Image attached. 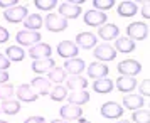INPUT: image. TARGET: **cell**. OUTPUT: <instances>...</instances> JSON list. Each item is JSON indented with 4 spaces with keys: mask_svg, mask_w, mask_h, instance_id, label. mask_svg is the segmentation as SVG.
<instances>
[{
    "mask_svg": "<svg viewBox=\"0 0 150 123\" xmlns=\"http://www.w3.org/2000/svg\"><path fill=\"white\" fill-rule=\"evenodd\" d=\"M142 15L145 17V19H147V20L150 19V5H149V2H147V4L143 5V8H142Z\"/></svg>",
    "mask_w": 150,
    "mask_h": 123,
    "instance_id": "60d3db41",
    "label": "cell"
},
{
    "mask_svg": "<svg viewBox=\"0 0 150 123\" xmlns=\"http://www.w3.org/2000/svg\"><path fill=\"white\" fill-rule=\"evenodd\" d=\"M101 115L106 118V120H116V118H122L123 116V108L115 101H108L101 105Z\"/></svg>",
    "mask_w": 150,
    "mask_h": 123,
    "instance_id": "277c9868",
    "label": "cell"
},
{
    "mask_svg": "<svg viewBox=\"0 0 150 123\" xmlns=\"http://www.w3.org/2000/svg\"><path fill=\"white\" fill-rule=\"evenodd\" d=\"M78 123H91V122H88V120H83V118H79V122Z\"/></svg>",
    "mask_w": 150,
    "mask_h": 123,
    "instance_id": "ee69618b",
    "label": "cell"
},
{
    "mask_svg": "<svg viewBox=\"0 0 150 123\" xmlns=\"http://www.w3.org/2000/svg\"><path fill=\"white\" fill-rule=\"evenodd\" d=\"M8 78L10 76L7 74V71H0V84H5L8 81Z\"/></svg>",
    "mask_w": 150,
    "mask_h": 123,
    "instance_id": "b9f144b4",
    "label": "cell"
},
{
    "mask_svg": "<svg viewBox=\"0 0 150 123\" xmlns=\"http://www.w3.org/2000/svg\"><path fill=\"white\" fill-rule=\"evenodd\" d=\"M4 17H5V20L12 22V24L25 20V17H27V7L15 5V7H12V8H7V10L4 12Z\"/></svg>",
    "mask_w": 150,
    "mask_h": 123,
    "instance_id": "5b68a950",
    "label": "cell"
},
{
    "mask_svg": "<svg viewBox=\"0 0 150 123\" xmlns=\"http://www.w3.org/2000/svg\"><path fill=\"white\" fill-rule=\"evenodd\" d=\"M84 68H86V64H84V61L83 59H79V57H73V59H68L66 61V64H64V71L66 73H69V74L73 76H79L84 71Z\"/></svg>",
    "mask_w": 150,
    "mask_h": 123,
    "instance_id": "5bb4252c",
    "label": "cell"
},
{
    "mask_svg": "<svg viewBox=\"0 0 150 123\" xmlns=\"http://www.w3.org/2000/svg\"><path fill=\"white\" fill-rule=\"evenodd\" d=\"M56 5H57L56 0H37L35 2V7L39 8V10H52Z\"/></svg>",
    "mask_w": 150,
    "mask_h": 123,
    "instance_id": "e575fe53",
    "label": "cell"
},
{
    "mask_svg": "<svg viewBox=\"0 0 150 123\" xmlns=\"http://www.w3.org/2000/svg\"><path fill=\"white\" fill-rule=\"evenodd\" d=\"M64 79H66V71L62 68H52L47 73V81L49 83H57V84H61Z\"/></svg>",
    "mask_w": 150,
    "mask_h": 123,
    "instance_id": "f546056e",
    "label": "cell"
},
{
    "mask_svg": "<svg viewBox=\"0 0 150 123\" xmlns=\"http://www.w3.org/2000/svg\"><path fill=\"white\" fill-rule=\"evenodd\" d=\"M132 123H150V113L149 110H137L132 115Z\"/></svg>",
    "mask_w": 150,
    "mask_h": 123,
    "instance_id": "1f68e13d",
    "label": "cell"
},
{
    "mask_svg": "<svg viewBox=\"0 0 150 123\" xmlns=\"http://www.w3.org/2000/svg\"><path fill=\"white\" fill-rule=\"evenodd\" d=\"M52 54V47L49 46V44H44V42H39V44H35L30 47L29 51V56L32 57V59H46V57H51Z\"/></svg>",
    "mask_w": 150,
    "mask_h": 123,
    "instance_id": "8fae6325",
    "label": "cell"
},
{
    "mask_svg": "<svg viewBox=\"0 0 150 123\" xmlns=\"http://www.w3.org/2000/svg\"><path fill=\"white\" fill-rule=\"evenodd\" d=\"M108 17L105 12H100V10H88L84 14V24L89 25V27H100L103 24H106Z\"/></svg>",
    "mask_w": 150,
    "mask_h": 123,
    "instance_id": "8992f818",
    "label": "cell"
},
{
    "mask_svg": "<svg viewBox=\"0 0 150 123\" xmlns=\"http://www.w3.org/2000/svg\"><path fill=\"white\" fill-rule=\"evenodd\" d=\"M10 68V61L4 54H0V71H7Z\"/></svg>",
    "mask_w": 150,
    "mask_h": 123,
    "instance_id": "74e56055",
    "label": "cell"
},
{
    "mask_svg": "<svg viewBox=\"0 0 150 123\" xmlns=\"http://www.w3.org/2000/svg\"><path fill=\"white\" fill-rule=\"evenodd\" d=\"M15 93V89L12 84H8V83H5V84H0V100H10L12 98V95Z\"/></svg>",
    "mask_w": 150,
    "mask_h": 123,
    "instance_id": "d6a6232c",
    "label": "cell"
},
{
    "mask_svg": "<svg viewBox=\"0 0 150 123\" xmlns=\"http://www.w3.org/2000/svg\"><path fill=\"white\" fill-rule=\"evenodd\" d=\"M127 34H128V39H132V41H143L149 35V27L143 22H133L127 27Z\"/></svg>",
    "mask_w": 150,
    "mask_h": 123,
    "instance_id": "7a4b0ae2",
    "label": "cell"
},
{
    "mask_svg": "<svg viewBox=\"0 0 150 123\" xmlns=\"http://www.w3.org/2000/svg\"><path fill=\"white\" fill-rule=\"evenodd\" d=\"M116 123H132L130 120H120V122H116Z\"/></svg>",
    "mask_w": 150,
    "mask_h": 123,
    "instance_id": "f6af8a7d",
    "label": "cell"
},
{
    "mask_svg": "<svg viewBox=\"0 0 150 123\" xmlns=\"http://www.w3.org/2000/svg\"><path fill=\"white\" fill-rule=\"evenodd\" d=\"M93 54L100 61H113L116 57V51L110 44H101V46H96V49L93 51Z\"/></svg>",
    "mask_w": 150,
    "mask_h": 123,
    "instance_id": "30bf717a",
    "label": "cell"
},
{
    "mask_svg": "<svg viewBox=\"0 0 150 123\" xmlns=\"http://www.w3.org/2000/svg\"><path fill=\"white\" fill-rule=\"evenodd\" d=\"M44 25L51 32H61L68 27V20L64 17H61L59 14H47L46 19H44Z\"/></svg>",
    "mask_w": 150,
    "mask_h": 123,
    "instance_id": "6da1fadb",
    "label": "cell"
},
{
    "mask_svg": "<svg viewBox=\"0 0 150 123\" xmlns=\"http://www.w3.org/2000/svg\"><path fill=\"white\" fill-rule=\"evenodd\" d=\"M56 51H57V54L61 56V57H64V59H73V57L78 56L79 47L71 41H62V42L57 44V49H56Z\"/></svg>",
    "mask_w": 150,
    "mask_h": 123,
    "instance_id": "ba28073f",
    "label": "cell"
},
{
    "mask_svg": "<svg viewBox=\"0 0 150 123\" xmlns=\"http://www.w3.org/2000/svg\"><path fill=\"white\" fill-rule=\"evenodd\" d=\"M51 123H69V122H66V120H61V118H59V120H54V122H51Z\"/></svg>",
    "mask_w": 150,
    "mask_h": 123,
    "instance_id": "7bdbcfd3",
    "label": "cell"
},
{
    "mask_svg": "<svg viewBox=\"0 0 150 123\" xmlns=\"http://www.w3.org/2000/svg\"><path fill=\"white\" fill-rule=\"evenodd\" d=\"M140 93H142V98L143 96H147L149 98V95H150V81H149V78L147 79H143L142 83H140Z\"/></svg>",
    "mask_w": 150,
    "mask_h": 123,
    "instance_id": "d590c367",
    "label": "cell"
},
{
    "mask_svg": "<svg viewBox=\"0 0 150 123\" xmlns=\"http://www.w3.org/2000/svg\"><path fill=\"white\" fill-rule=\"evenodd\" d=\"M98 35L101 37L103 41H111V39H116V37L120 35V29H118V25H115V24H105V25L100 27Z\"/></svg>",
    "mask_w": 150,
    "mask_h": 123,
    "instance_id": "9a60e30c",
    "label": "cell"
},
{
    "mask_svg": "<svg viewBox=\"0 0 150 123\" xmlns=\"http://www.w3.org/2000/svg\"><path fill=\"white\" fill-rule=\"evenodd\" d=\"M59 115H61V120H79L83 116V110L81 106H76V105H64L59 110Z\"/></svg>",
    "mask_w": 150,
    "mask_h": 123,
    "instance_id": "7c38bea8",
    "label": "cell"
},
{
    "mask_svg": "<svg viewBox=\"0 0 150 123\" xmlns=\"http://www.w3.org/2000/svg\"><path fill=\"white\" fill-rule=\"evenodd\" d=\"M96 37L93 32H79V34L76 35V46L81 49H93L96 46Z\"/></svg>",
    "mask_w": 150,
    "mask_h": 123,
    "instance_id": "4fadbf2b",
    "label": "cell"
},
{
    "mask_svg": "<svg viewBox=\"0 0 150 123\" xmlns=\"http://www.w3.org/2000/svg\"><path fill=\"white\" fill-rule=\"evenodd\" d=\"M17 42L22 44V46H35V44H39L41 41V34L39 32H35V30H21V32H17Z\"/></svg>",
    "mask_w": 150,
    "mask_h": 123,
    "instance_id": "52a82bcc",
    "label": "cell"
},
{
    "mask_svg": "<svg viewBox=\"0 0 150 123\" xmlns=\"http://www.w3.org/2000/svg\"><path fill=\"white\" fill-rule=\"evenodd\" d=\"M115 51H120V52H133L135 51V42L128 39V37H116V42H115Z\"/></svg>",
    "mask_w": 150,
    "mask_h": 123,
    "instance_id": "7402d4cb",
    "label": "cell"
},
{
    "mask_svg": "<svg viewBox=\"0 0 150 123\" xmlns=\"http://www.w3.org/2000/svg\"><path fill=\"white\" fill-rule=\"evenodd\" d=\"M15 93H17V98H19L21 101L30 103V101H35V100H37V93L30 88V84H21Z\"/></svg>",
    "mask_w": 150,
    "mask_h": 123,
    "instance_id": "e0dca14e",
    "label": "cell"
},
{
    "mask_svg": "<svg viewBox=\"0 0 150 123\" xmlns=\"http://www.w3.org/2000/svg\"><path fill=\"white\" fill-rule=\"evenodd\" d=\"M88 74L89 78H96V79H101L108 74V66L101 64V62H93L88 66Z\"/></svg>",
    "mask_w": 150,
    "mask_h": 123,
    "instance_id": "ffe728a7",
    "label": "cell"
},
{
    "mask_svg": "<svg viewBox=\"0 0 150 123\" xmlns=\"http://www.w3.org/2000/svg\"><path fill=\"white\" fill-rule=\"evenodd\" d=\"M0 111H4L7 115H15V113L21 111V103L15 101V100H5L0 106Z\"/></svg>",
    "mask_w": 150,
    "mask_h": 123,
    "instance_id": "f1b7e54d",
    "label": "cell"
},
{
    "mask_svg": "<svg viewBox=\"0 0 150 123\" xmlns=\"http://www.w3.org/2000/svg\"><path fill=\"white\" fill-rule=\"evenodd\" d=\"M93 5H95V10L103 12V10H108V8L113 7L115 5V0H95Z\"/></svg>",
    "mask_w": 150,
    "mask_h": 123,
    "instance_id": "836d02e7",
    "label": "cell"
},
{
    "mask_svg": "<svg viewBox=\"0 0 150 123\" xmlns=\"http://www.w3.org/2000/svg\"><path fill=\"white\" fill-rule=\"evenodd\" d=\"M49 96H51V100H52V101H62V100L68 96V91H66L64 86L57 84V86L52 88V91H49Z\"/></svg>",
    "mask_w": 150,
    "mask_h": 123,
    "instance_id": "4dcf8cb0",
    "label": "cell"
},
{
    "mask_svg": "<svg viewBox=\"0 0 150 123\" xmlns=\"http://www.w3.org/2000/svg\"><path fill=\"white\" fill-rule=\"evenodd\" d=\"M116 88L122 93H128V91H133L137 88V79L132 78V76H122L116 79Z\"/></svg>",
    "mask_w": 150,
    "mask_h": 123,
    "instance_id": "d6986e66",
    "label": "cell"
},
{
    "mask_svg": "<svg viewBox=\"0 0 150 123\" xmlns=\"http://www.w3.org/2000/svg\"><path fill=\"white\" fill-rule=\"evenodd\" d=\"M5 57H7L10 62H17L24 59V51H22L19 46H8L5 49Z\"/></svg>",
    "mask_w": 150,
    "mask_h": 123,
    "instance_id": "83f0119b",
    "label": "cell"
},
{
    "mask_svg": "<svg viewBox=\"0 0 150 123\" xmlns=\"http://www.w3.org/2000/svg\"><path fill=\"white\" fill-rule=\"evenodd\" d=\"M93 89L96 93H111L113 91V83L110 81L108 78H101V79H96L93 83Z\"/></svg>",
    "mask_w": 150,
    "mask_h": 123,
    "instance_id": "4316f807",
    "label": "cell"
},
{
    "mask_svg": "<svg viewBox=\"0 0 150 123\" xmlns=\"http://www.w3.org/2000/svg\"><path fill=\"white\" fill-rule=\"evenodd\" d=\"M66 84H68L69 89L79 91V89H84L86 86H88V79H86V78H83L81 74H79V76H71Z\"/></svg>",
    "mask_w": 150,
    "mask_h": 123,
    "instance_id": "484cf974",
    "label": "cell"
},
{
    "mask_svg": "<svg viewBox=\"0 0 150 123\" xmlns=\"http://www.w3.org/2000/svg\"><path fill=\"white\" fill-rule=\"evenodd\" d=\"M123 105H125V108L132 110V111H137V110L142 108L145 103H143V98L140 95H127L123 98Z\"/></svg>",
    "mask_w": 150,
    "mask_h": 123,
    "instance_id": "44dd1931",
    "label": "cell"
},
{
    "mask_svg": "<svg viewBox=\"0 0 150 123\" xmlns=\"http://www.w3.org/2000/svg\"><path fill=\"white\" fill-rule=\"evenodd\" d=\"M44 25V19L39 14H30L25 17V30H35L39 32V29Z\"/></svg>",
    "mask_w": 150,
    "mask_h": 123,
    "instance_id": "cb8c5ba5",
    "label": "cell"
},
{
    "mask_svg": "<svg viewBox=\"0 0 150 123\" xmlns=\"http://www.w3.org/2000/svg\"><path fill=\"white\" fill-rule=\"evenodd\" d=\"M0 123H7V122H4V120H0Z\"/></svg>",
    "mask_w": 150,
    "mask_h": 123,
    "instance_id": "bcb514c9",
    "label": "cell"
},
{
    "mask_svg": "<svg viewBox=\"0 0 150 123\" xmlns=\"http://www.w3.org/2000/svg\"><path fill=\"white\" fill-rule=\"evenodd\" d=\"M116 68H118V73L122 76H132V78L142 71L140 62L135 61V59H125V61H122Z\"/></svg>",
    "mask_w": 150,
    "mask_h": 123,
    "instance_id": "3957f363",
    "label": "cell"
},
{
    "mask_svg": "<svg viewBox=\"0 0 150 123\" xmlns=\"http://www.w3.org/2000/svg\"><path fill=\"white\" fill-rule=\"evenodd\" d=\"M24 123H46V120H44L42 116H30V118H27Z\"/></svg>",
    "mask_w": 150,
    "mask_h": 123,
    "instance_id": "ab89813d",
    "label": "cell"
},
{
    "mask_svg": "<svg viewBox=\"0 0 150 123\" xmlns=\"http://www.w3.org/2000/svg\"><path fill=\"white\" fill-rule=\"evenodd\" d=\"M30 88L37 93V96H46L51 91V83L47 81V78H34L30 83Z\"/></svg>",
    "mask_w": 150,
    "mask_h": 123,
    "instance_id": "ac0fdd59",
    "label": "cell"
},
{
    "mask_svg": "<svg viewBox=\"0 0 150 123\" xmlns=\"http://www.w3.org/2000/svg\"><path fill=\"white\" fill-rule=\"evenodd\" d=\"M79 14H81V7L73 4V2H62L59 5V15L64 17L66 20L68 19H76V17H79Z\"/></svg>",
    "mask_w": 150,
    "mask_h": 123,
    "instance_id": "9c48e42d",
    "label": "cell"
},
{
    "mask_svg": "<svg viewBox=\"0 0 150 123\" xmlns=\"http://www.w3.org/2000/svg\"><path fill=\"white\" fill-rule=\"evenodd\" d=\"M56 62L52 57H46V59H35L34 62H32V71L34 73H37V74H42V73H49L52 68H56L54 66Z\"/></svg>",
    "mask_w": 150,
    "mask_h": 123,
    "instance_id": "2e32d148",
    "label": "cell"
},
{
    "mask_svg": "<svg viewBox=\"0 0 150 123\" xmlns=\"http://www.w3.org/2000/svg\"><path fill=\"white\" fill-rule=\"evenodd\" d=\"M68 101L69 105H76V106H79V105H84V103L89 101V93L88 91H73V93H69L68 95Z\"/></svg>",
    "mask_w": 150,
    "mask_h": 123,
    "instance_id": "603a6c76",
    "label": "cell"
},
{
    "mask_svg": "<svg viewBox=\"0 0 150 123\" xmlns=\"http://www.w3.org/2000/svg\"><path fill=\"white\" fill-rule=\"evenodd\" d=\"M8 30L5 27H0V44H4V42H7L8 41Z\"/></svg>",
    "mask_w": 150,
    "mask_h": 123,
    "instance_id": "f35d334b",
    "label": "cell"
},
{
    "mask_svg": "<svg viewBox=\"0 0 150 123\" xmlns=\"http://www.w3.org/2000/svg\"><path fill=\"white\" fill-rule=\"evenodd\" d=\"M116 12H118V15H122V17H133L138 12V8H137L135 2H122L118 5V10Z\"/></svg>",
    "mask_w": 150,
    "mask_h": 123,
    "instance_id": "d4e9b609",
    "label": "cell"
},
{
    "mask_svg": "<svg viewBox=\"0 0 150 123\" xmlns=\"http://www.w3.org/2000/svg\"><path fill=\"white\" fill-rule=\"evenodd\" d=\"M15 5H19V2L17 0H0V7H4L5 10L7 8H12Z\"/></svg>",
    "mask_w": 150,
    "mask_h": 123,
    "instance_id": "8d00e7d4",
    "label": "cell"
}]
</instances>
